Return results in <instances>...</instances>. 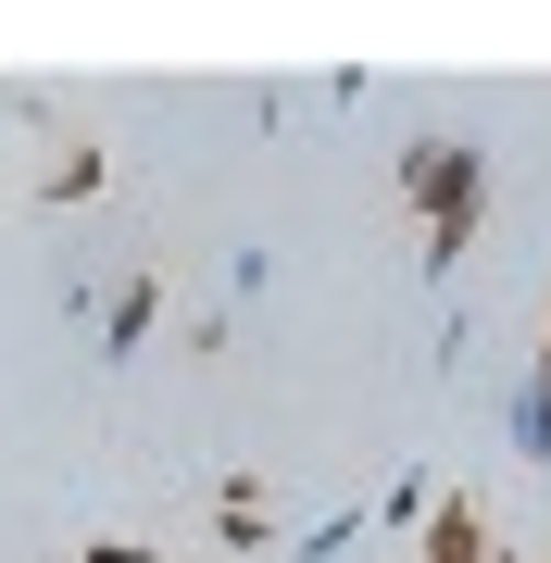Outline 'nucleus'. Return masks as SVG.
<instances>
[{"mask_svg":"<svg viewBox=\"0 0 551 563\" xmlns=\"http://www.w3.org/2000/svg\"><path fill=\"white\" fill-rule=\"evenodd\" d=\"M401 201L427 213V276H451V251L476 239V213H489V163L464 139H414L401 151Z\"/></svg>","mask_w":551,"mask_h":563,"instance_id":"nucleus-1","label":"nucleus"},{"mask_svg":"<svg viewBox=\"0 0 551 563\" xmlns=\"http://www.w3.org/2000/svg\"><path fill=\"white\" fill-rule=\"evenodd\" d=\"M427 563H502L489 551V514H476V501H427Z\"/></svg>","mask_w":551,"mask_h":563,"instance_id":"nucleus-2","label":"nucleus"},{"mask_svg":"<svg viewBox=\"0 0 551 563\" xmlns=\"http://www.w3.org/2000/svg\"><path fill=\"white\" fill-rule=\"evenodd\" d=\"M502 426H514V451H539V463H551V339H539V363H527V388H514V413H502Z\"/></svg>","mask_w":551,"mask_h":563,"instance_id":"nucleus-3","label":"nucleus"},{"mask_svg":"<svg viewBox=\"0 0 551 563\" xmlns=\"http://www.w3.org/2000/svg\"><path fill=\"white\" fill-rule=\"evenodd\" d=\"M88 563H164V551H139V539H88Z\"/></svg>","mask_w":551,"mask_h":563,"instance_id":"nucleus-4","label":"nucleus"}]
</instances>
